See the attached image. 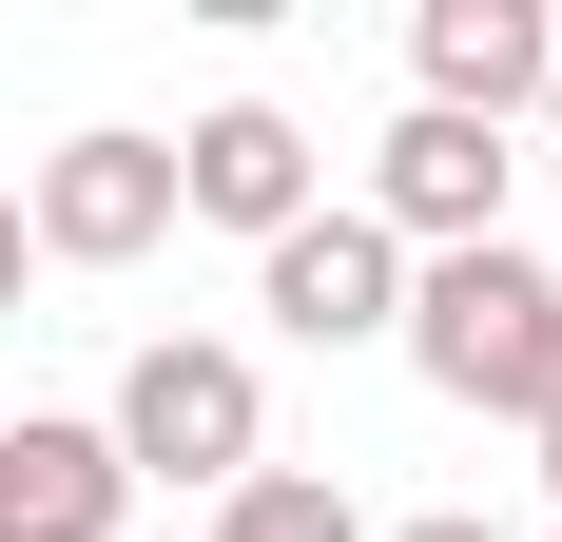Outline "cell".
Masks as SVG:
<instances>
[{"label": "cell", "mask_w": 562, "mask_h": 542, "mask_svg": "<svg viewBox=\"0 0 562 542\" xmlns=\"http://www.w3.org/2000/svg\"><path fill=\"white\" fill-rule=\"evenodd\" d=\"M389 349L447 387V407H485V427H543V407H562V271L524 252V233H485V252H407Z\"/></svg>", "instance_id": "cell-1"}, {"label": "cell", "mask_w": 562, "mask_h": 542, "mask_svg": "<svg viewBox=\"0 0 562 542\" xmlns=\"http://www.w3.org/2000/svg\"><path fill=\"white\" fill-rule=\"evenodd\" d=\"M98 445H116V485H194V504H233L252 465H272V387H252V349H233V329H156V349L116 369Z\"/></svg>", "instance_id": "cell-2"}, {"label": "cell", "mask_w": 562, "mask_h": 542, "mask_svg": "<svg viewBox=\"0 0 562 542\" xmlns=\"http://www.w3.org/2000/svg\"><path fill=\"white\" fill-rule=\"evenodd\" d=\"M156 233H175V136H116L98 116V136H58L20 174V252L40 271H136Z\"/></svg>", "instance_id": "cell-3"}, {"label": "cell", "mask_w": 562, "mask_h": 542, "mask_svg": "<svg viewBox=\"0 0 562 542\" xmlns=\"http://www.w3.org/2000/svg\"><path fill=\"white\" fill-rule=\"evenodd\" d=\"M505 136H485V116H427V98H407L389 116V156H369V194H349V214H369V233H389V252H485V233H505Z\"/></svg>", "instance_id": "cell-4"}, {"label": "cell", "mask_w": 562, "mask_h": 542, "mask_svg": "<svg viewBox=\"0 0 562 542\" xmlns=\"http://www.w3.org/2000/svg\"><path fill=\"white\" fill-rule=\"evenodd\" d=\"M252 310H272L291 349H389V310H407V252L349 214V194H311V214L252 252Z\"/></svg>", "instance_id": "cell-5"}, {"label": "cell", "mask_w": 562, "mask_h": 542, "mask_svg": "<svg viewBox=\"0 0 562 542\" xmlns=\"http://www.w3.org/2000/svg\"><path fill=\"white\" fill-rule=\"evenodd\" d=\"M311 174H330V156H311L272 98H214L194 136H175V214H214V233H252V252H272V233L311 214Z\"/></svg>", "instance_id": "cell-6"}, {"label": "cell", "mask_w": 562, "mask_h": 542, "mask_svg": "<svg viewBox=\"0 0 562 542\" xmlns=\"http://www.w3.org/2000/svg\"><path fill=\"white\" fill-rule=\"evenodd\" d=\"M543 0H407V78H427V116H485L505 136L524 98H543Z\"/></svg>", "instance_id": "cell-7"}, {"label": "cell", "mask_w": 562, "mask_h": 542, "mask_svg": "<svg viewBox=\"0 0 562 542\" xmlns=\"http://www.w3.org/2000/svg\"><path fill=\"white\" fill-rule=\"evenodd\" d=\"M116 445L78 407H0V542H116Z\"/></svg>", "instance_id": "cell-8"}, {"label": "cell", "mask_w": 562, "mask_h": 542, "mask_svg": "<svg viewBox=\"0 0 562 542\" xmlns=\"http://www.w3.org/2000/svg\"><path fill=\"white\" fill-rule=\"evenodd\" d=\"M194 542H369V504H349L330 465H252L233 504H194Z\"/></svg>", "instance_id": "cell-9"}, {"label": "cell", "mask_w": 562, "mask_h": 542, "mask_svg": "<svg viewBox=\"0 0 562 542\" xmlns=\"http://www.w3.org/2000/svg\"><path fill=\"white\" fill-rule=\"evenodd\" d=\"M389 542H505V523H485V504H427V523H389Z\"/></svg>", "instance_id": "cell-10"}, {"label": "cell", "mask_w": 562, "mask_h": 542, "mask_svg": "<svg viewBox=\"0 0 562 542\" xmlns=\"http://www.w3.org/2000/svg\"><path fill=\"white\" fill-rule=\"evenodd\" d=\"M20 271H40V252H20V174H0V310H20Z\"/></svg>", "instance_id": "cell-11"}, {"label": "cell", "mask_w": 562, "mask_h": 542, "mask_svg": "<svg viewBox=\"0 0 562 542\" xmlns=\"http://www.w3.org/2000/svg\"><path fill=\"white\" fill-rule=\"evenodd\" d=\"M524 116H543V136H562V39H543V98H524Z\"/></svg>", "instance_id": "cell-12"}, {"label": "cell", "mask_w": 562, "mask_h": 542, "mask_svg": "<svg viewBox=\"0 0 562 542\" xmlns=\"http://www.w3.org/2000/svg\"><path fill=\"white\" fill-rule=\"evenodd\" d=\"M524 445H543V485H562V407H543V427H524Z\"/></svg>", "instance_id": "cell-13"}, {"label": "cell", "mask_w": 562, "mask_h": 542, "mask_svg": "<svg viewBox=\"0 0 562 542\" xmlns=\"http://www.w3.org/2000/svg\"><path fill=\"white\" fill-rule=\"evenodd\" d=\"M543 542H562V523H543Z\"/></svg>", "instance_id": "cell-14"}]
</instances>
